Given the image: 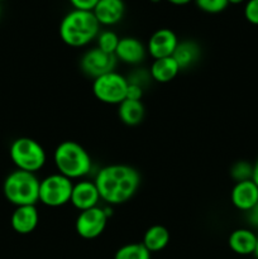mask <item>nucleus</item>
Wrapping results in <instances>:
<instances>
[{
    "instance_id": "nucleus-25",
    "label": "nucleus",
    "mask_w": 258,
    "mask_h": 259,
    "mask_svg": "<svg viewBox=\"0 0 258 259\" xmlns=\"http://www.w3.org/2000/svg\"><path fill=\"white\" fill-rule=\"evenodd\" d=\"M244 17L250 24L258 25V0H247L244 7Z\"/></svg>"
},
{
    "instance_id": "nucleus-14",
    "label": "nucleus",
    "mask_w": 258,
    "mask_h": 259,
    "mask_svg": "<svg viewBox=\"0 0 258 259\" xmlns=\"http://www.w3.org/2000/svg\"><path fill=\"white\" fill-rule=\"evenodd\" d=\"M93 13L100 25L118 24L124 17L125 4L123 0H99Z\"/></svg>"
},
{
    "instance_id": "nucleus-9",
    "label": "nucleus",
    "mask_w": 258,
    "mask_h": 259,
    "mask_svg": "<svg viewBox=\"0 0 258 259\" xmlns=\"http://www.w3.org/2000/svg\"><path fill=\"white\" fill-rule=\"evenodd\" d=\"M118 63L115 55L103 52L98 47L86 51L80 60L81 71L94 80L105 73L113 72Z\"/></svg>"
},
{
    "instance_id": "nucleus-31",
    "label": "nucleus",
    "mask_w": 258,
    "mask_h": 259,
    "mask_svg": "<svg viewBox=\"0 0 258 259\" xmlns=\"http://www.w3.org/2000/svg\"><path fill=\"white\" fill-rule=\"evenodd\" d=\"M228 2H229V4H242L245 0H228Z\"/></svg>"
},
{
    "instance_id": "nucleus-18",
    "label": "nucleus",
    "mask_w": 258,
    "mask_h": 259,
    "mask_svg": "<svg viewBox=\"0 0 258 259\" xmlns=\"http://www.w3.org/2000/svg\"><path fill=\"white\" fill-rule=\"evenodd\" d=\"M180 67L174 57H164L154 60L149 68V75L152 80L159 83H167L174 80L180 72Z\"/></svg>"
},
{
    "instance_id": "nucleus-16",
    "label": "nucleus",
    "mask_w": 258,
    "mask_h": 259,
    "mask_svg": "<svg viewBox=\"0 0 258 259\" xmlns=\"http://www.w3.org/2000/svg\"><path fill=\"white\" fill-rule=\"evenodd\" d=\"M257 238L258 235L254 232L240 228V229L232 232V234L229 235V239H228V244H229L230 249L237 254L249 255L254 253Z\"/></svg>"
},
{
    "instance_id": "nucleus-23",
    "label": "nucleus",
    "mask_w": 258,
    "mask_h": 259,
    "mask_svg": "<svg viewBox=\"0 0 258 259\" xmlns=\"http://www.w3.org/2000/svg\"><path fill=\"white\" fill-rule=\"evenodd\" d=\"M253 176V164L248 161H238L230 168V177L234 182H243L252 180Z\"/></svg>"
},
{
    "instance_id": "nucleus-13",
    "label": "nucleus",
    "mask_w": 258,
    "mask_h": 259,
    "mask_svg": "<svg viewBox=\"0 0 258 259\" xmlns=\"http://www.w3.org/2000/svg\"><path fill=\"white\" fill-rule=\"evenodd\" d=\"M230 200L234 207L248 212L258 202V186L252 180L237 182L230 192Z\"/></svg>"
},
{
    "instance_id": "nucleus-30",
    "label": "nucleus",
    "mask_w": 258,
    "mask_h": 259,
    "mask_svg": "<svg viewBox=\"0 0 258 259\" xmlns=\"http://www.w3.org/2000/svg\"><path fill=\"white\" fill-rule=\"evenodd\" d=\"M166 2H168L169 4L174 5H186L189 4L190 2H192V0H166Z\"/></svg>"
},
{
    "instance_id": "nucleus-28",
    "label": "nucleus",
    "mask_w": 258,
    "mask_h": 259,
    "mask_svg": "<svg viewBox=\"0 0 258 259\" xmlns=\"http://www.w3.org/2000/svg\"><path fill=\"white\" fill-rule=\"evenodd\" d=\"M247 218L249 224L258 229V202L255 204V206L253 207V209H250L249 211L247 212Z\"/></svg>"
},
{
    "instance_id": "nucleus-35",
    "label": "nucleus",
    "mask_w": 258,
    "mask_h": 259,
    "mask_svg": "<svg viewBox=\"0 0 258 259\" xmlns=\"http://www.w3.org/2000/svg\"><path fill=\"white\" fill-rule=\"evenodd\" d=\"M2 2H5V0H0V3H2Z\"/></svg>"
},
{
    "instance_id": "nucleus-7",
    "label": "nucleus",
    "mask_w": 258,
    "mask_h": 259,
    "mask_svg": "<svg viewBox=\"0 0 258 259\" xmlns=\"http://www.w3.org/2000/svg\"><path fill=\"white\" fill-rule=\"evenodd\" d=\"M128 80L120 73L109 72L95 78L93 82L94 96L109 105H119L126 98Z\"/></svg>"
},
{
    "instance_id": "nucleus-24",
    "label": "nucleus",
    "mask_w": 258,
    "mask_h": 259,
    "mask_svg": "<svg viewBox=\"0 0 258 259\" xmlns=\"http://www.w3.org/2000/svg\"><path fill=\"white\" fill-rule=\"evenodd\" d=\"M194 2L200 10L209 14H218V13L224 12L229 5L228 0H194Z\"/></svg>"
},
{
    "instance_id": "nucleus-20",
    "label": "nucleus",
    "mask_w": 258,
    "mask_h": 259,
    "mask_svg": "<svg viewBox=\"0 0 258 259\" xmlns=\"http://www.w3.org/2000/svg\"><path fill=\"white\" fill-rule=\"evenodd\" d=\"M169 243V232L163 225H153L148 228L143 235L142 244L151 253L163 250Z\"/></svg>"
},
{
    "instance_id": "nucleus-11",
    "label": "nucleus",
    "mask_w": 258,
    "mask_h": 259,
    "mask_svg": "<svg viewBox=\"0 0 258 259\" xmlns=\"http://www.w3.org/2000/svg\"><path fill=\"white\" fill-rule=\"evenodd\" d=\"M100 200L95 182L78 181L77 184H73L70 202L77 210L83 211V210L93 209L98 206Z\"/></svg>"
},
{
    "instance_id": "nucleus-17",
    "label": "nucleus",
    "mask_w": 258,
    "mask_h": 259,
    "mask_svg": "<svg viewBox=\"0 0 258 259\" xmlns=\"http://www.w3.org/2000/svg\"><path fill=\"white\" fill-rule=\"evenodd\" d=\"M200 55H201L200 46L194 40L187 39L179 42L172 57L177 62L180 70H186L199 61Z\"/></svg>"
},
{
    "instance_id": "nucleus-3",
    "label": "nucleus",
    "mask_w": 258,
    "mask_h": 259,
    "mask_svg": "<svg viewBox=\"0 0 258 259\" xmlns=\"http://www.w3.org/2000/svg\"><path fill=\"white\" fill-rule=\"evenodd\" d=\"M53 162L58 174L67 179H82L90 174L93 161L89 152L81 144L65 141L57 146L53 153Z\"/></svg>"
},
{
    "instance_id": "nucleus-15",
    "label": "nucleus",
    "mask_w": 258,
    "mask_h": 259,
    "mask_svg": "<svg viewBox=\"0 0 258 259\" xmlns=\"http://www.w3.org/2000/svg\"><path fill=\"white\" fill-rule=\"evenodd\" d=\"M12 228L18 234H29L34 232L39 223V214L35 205L17 206L12 215Z\"/></svg>"
},
{
    "instance_id": "nucleus-26",
    "label": "nucleus",
    "mask_w": 258,
    "mask_h": 259,
    "mask_svg": "<svg viewBox=\"0 0 258 259\" xmlns=\"http://www.w3.org/2000/svg\"><path fill=\"white\" fill-rule=\"evenodd\" d=\"M71 5L76 10H86V12H93L95 5L99 0H70Z\"/></svg>"
},
{
    "instance_id": "nucleus-1",
    "label": "nucleus",
    "mask_w": 258,
    "mask_h": 259,
    "mask_svg": "<svg viewBox=\"0 0 258 259\" xmlns=\"http://www.w3.org/2000/svg\"><path fill=\"white\" fill-rule=\"evenodd\" d=\"M94 182L103 201L120 205L136 195L141 185V175L128 164H109L100 168Z\"/></svg>"
},
{
    "instance_id": "nucleus-6",
    "label": "nucleus",
    "mask_w": 258,
    "mask_h": 259,
    "mask_svg": "<svg viewBox=\"0 0 258 259\" xmlns=\"http://www.w3.org/2000/svg\"><path fill=\"white\" fill-rule=\"evenodd\" d=\"M72 180L61 174H53L39 182V200L48 207H60L70 202L72 194Z\"/></svg>"
},
{
    "instance_id": "nucleus-29",
    "label": "nucleus",
    "mask_w": 258,
    "mask_h": 259,
    "mask_svg": "<svg viewBox=\"0 0 258 259\" xmlns=\"http://www.w3.org/2000/svg\"><path fill=\"white\" fill-rule=\"evenodd\" d=\"M252 181L254 182L255 185L258 186V158L257 161L253 163V176H252Z\"/></svg>"
},
{
    "instance_id": "nucleus-21",
    "label": "nucleus",
    "mask_w": 258,
    "mask_h": 259,
    "mask_svg": "<svg viewBox=\"0 0 258 259\" xmlns=\"http://www.w3.org/2000/svg\"><path fill=\"white\" fill-rule=\"evenodd\" d=\"M114 259H151V252L142 243H131L119 248Z\"/></svg>"
},
{
    "instance_id": "nucleus-33",
    "label": "nucleus",
    "mask_w": 258,
    "mask_h": 259,
    "mask_svg": "<svg viewBox=\"0 0 258 259\" xmlns=\"http://www.w3.org/2000/svg\"><path fill=\"white\" fill-rule=\"evenodd\" d=\"M149 2H152V3H159V2H162V0H149Z\"/></svg>"
},
{
    "instance_id": "nucleus-19",
    "label": "nucleus",
    "mask_w": 258,
    "mask_h": 259,
    "mask_svg": "<svg viewBox=\"0 0 258 259\" xmlns=\"http://www.w3.org/2000/svg\"><path fill=\"white\" fill-rule=\"evenodd\" d=\"M118 115L121 123L129 126H136L142 123L144 118V106L142 101L125 99L118 105Z\"/></svg>"
},
{
    "instance_id": "nucleus-34",
    "label": "nucleus",
    "mask_w": 258,
    "mask_h": 259,
    "mask_svg": "<svg viewBox=\"0 0 258 259\" xmlns=\"http://www.w3.org/2000/svg\"><path fill=\"white\" fill-rule=\"evenodd\" d=\"M0 14H2V7H0Z\"/></svg>"
},
{
    "instance_id": "nucleus-12",
    "label": "nucleus",
    "mask_w": 258,
    "mask_h": 259,
    "mask_svg": "<svg viewBox=\"0 0 258 259\" xmlns=\"http://www.w3.org/2000/svg\"><path fill=\"white\" fill-rule=\"evenodd\" d=\"M147 50L143 43L134 37H123L119 39V45L115 51L116 60L126 65H139L146 58Z\"/></svg>"
},
{
    "instance_id": "nucleus-8",
    "label": "nucleus",
    "mask_w": 258,
    "mask_h": 259,
    "mask_svg": "<svg viewBox=\"0 0 258 259\" xmlns=\"http://www.w3.org/2000/svg\"><path fill=\"white\" fill-rule=\"evenodd\" d=\"M108 218V210L99 206L80 211L75 223L76 232L83 239H95L105 230Z\"/></svg>"
},
{
    "instance_id": "nucleus-27",
    "label": "nucleus",
    "mask_w": 258,
    "mask_h": 259,
    "mask_svg": "<svg viewBox=\"0 0 258 259\" xmlns=\"http://www.w3.org/2000/svg\"><path fill=\"white\" fill-rule=\"evenodd\" d=\"M144 89L142 86L136 85V83H129L128 82V89H126V98L128 100H137L141 101L142 96H143Z\"/></svg>"
},
{
    "instance_id": "nucleus-2",
    "label": "nucleus",
    "mask_w": 258,
    "mask_h": 259,
    "mask_svg": "<svg viewBox=\"0 0 258 259\" xmlns=\"http://www.w3.org/2000/svg\"><path fill=\"white\" fill-rule=\"evenodd\" d=\"M100 33V24L93 12L71 10L60 24V37L70 47H85L96 39Z\"/></svg>"
},
{
    "instance_id": "nucleus-32",
    "label": "nucleus",
    "mask_w": 258,
    "mask_h": 259,
    "mask_svg": "<svg viewBox=\"0 0 258 259\" xmlns=\"http://www.w3.org/2000/svg\"><path fill=\"white\" fill-rule=\"evenodd\" d=\"M253 255H254L255 259H258V238H257V245H255V250L254 253H253Z\"/></svg>"
},
{
    "instance_id": "nucleus-22",
    "label": "nucleus",
    "mask_w": 258,
    "mask_h": 259,
    "mask_svg": "<svg viewBox=\"0 0 258 259\" xmlns=\"http://www.w3.org/2000/svg\"><path fill=\"white\" fill-rule=\"evenodd\" d=\"M119 39L115 32L113 30H104V32L99 33L96 42H98V48L103 52L109 53V55H114L116 51V47L119 45Z\"/></svg>"
},
{
    "instance_id": "nucleus-5",
    "label": "nucleus",
    "mask_w": 258,
    "mask_h": 259,
    "mask_svg": "<svg viewBox=\"0 0 258 259\" xmlns=\"http://www.w3.org/2000/svg\"><path fill=\"white\" fill-rule=\"evenodd\" d=\"M10 158L18 169L32 172L43 168L47 161V156L43 147L37 141L28 137L15 139L10 146Z\"/></svg>"
},
{
    "instance_id": "nucleus-10",
    "label": "nucleus",
    "mask_w": 258,
    "mask_h": 259,
    "mask_svg": "<svg viewBox=\"0 0 258 259\" xmlns=\"http://www.w3.org/2000/svg\"><path fill=\"white\" fill-rule=\"evenodd\" d=\"M177 45L179 39L174 30L162 28L151 35L147 45V51L153 60H159V58L171 57Z\"/></svg>"
},
{
    "instance_id": "nucleus-4",
    "label": "nucleus",
    "mask_w": 258,
    "mask_h": 259,
    "mask_svg": "<svg viewBox=\"0 0 258 259\" xmlns=\"http://www.w3.org/2000/svg\"><path fill=\"white\" fill-rule=\"evenodd\" d=\"M39 182L32 172L17 169L5 179L3 191L8 201L15 206L35 205L39 200Z\"/></svg>"
}]
</instances>
